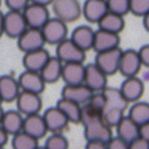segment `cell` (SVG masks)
I'll use <instances>...</instances> for the list:
<instances>
[{
    "mask_svg": "<svg viewBox=\"0 0 149 149\" xmlns=\"http://www.w3.org/2000/svg\"><path fill=\"white\" fill-rule=\"evenodd\" d=\"M81 124L84 127V135L87 142L100 141L107 143L112 138L111 128L104 122L102 112L88 103L82 106Z\"/></svg>",
    "mask_w": 149,
    "mask_h": 149,
    "instance_id": "6da1fadb",
    "label": "cell"
},
{
    "mask_svg": "<svg viewBox=\"0 0 149 149\" xmlns=\"http://www.w3.org/2000/svg\"><path fill=\"white\" fill-rule=\"evenodd\" d=\"M102 93L105 97V105L102 111L103 120L110 128L116 127L125 116V111L128 108L129 102L120 93V89L106 87Z\"/></svg>",
    "mask_w": 149,
    "mask_h": 149,
    "instance_id": "7a4b0ae2",
    "label": "cell"
},
{
    "mask_svg": "<svg viewBox=\"0 0 149 149\" xmlns=\"http://www.w3.org/2000/svg\"><path fill=\"white\" fill-rule=\"evenodd\" d=\"M55 17L64 23H72L82 17V4L79 0H53L51 3Z\"/></svg>",
    "mask_w": 149,
    "mask_h": 149,
    "instance_id": "3957f363",
    "label": "cell"
},
{
    "mask_svg": "<svg viewBox=\"0 0 149 149\" xmlns=\"http://www.w3.org/2000/svg\"><path fill=\"white\" fill-rule=\"evenodd\" d=\"M45 42L51 45H58L68 37V26L57 17H50L41 29Z\"/></svg>",
    "mask_w": 149,
    "mask_h": 149,
    "instance_id": "277c9868",
    "label": "cell"
},
{
    "mask_svg": "<svg viewBox=\"0 0 149 149\" xmlns=\"http://www.w3.org/2000/svg\"><path fill=\"white\" fill-rule=\"evenodd\" d=\"M123 50L120 47L113 49L106 50V51L98 52L96 54L95 62L94 63L106 74L112 76L118 72L120 68V61L122 57Z\"/></svg>",
    "mask_w": 149,
    "mask_h": 149,
    "instance_id": "5b68a950",
    "label": "cell"
},
{
    "mask_svg": "<svg viewBox=\"0 0 149 149\" xmlns=\"http://www.w3.org/2000/svg\"><path fill=\"white\" fill-rule=\"evenodd\" d=\"M56 57L61 60L62 63L84 62L86 59V51L76 45L70 39L66 38L56 45Z\"/></svg>",
    "mask_w": 149,
    "mask_h": 149,
    "instance_id": "8992f818",
    "label": "cell"
},
{
    "mask_svg": "<svg viewBox=\"0 0 149 149\" xmlns=\"http://www.w3.org/2000/svg\"><path fill=\"white\" fill-rule=\"evenodd\" d=\"M46 44L43 37L41 29H34L28 28L19 38H17V46L19 50L24 53L35 51L38 49L44 48Z\"/></svg>",
    "mask_w": 149,
    "mask_h": 149,
    "instance_id": "52a82bcc",
    "label": "cell"
},
{
    "mask_svg": "<svg viewBox=\"0 0 149 149\" xmlns=\"http://www.w3.org/2000/svg\"><path fill=\"white\" fill-rule=\"evenodd\" d=\"M28 28L23 11L8 10L4 15V34L9 38L17 39Z\"/></svg>",
    "mask_w": 149,
    "mask_h": 149,
    "instance_id": "ba28073f",
    "label": "cell"
},
{
    "mask_svg": "<svg viewBox=\"0 0 149 149\" xmlns=\"http://www.w3.org/2000/svg\"><path fill=\"white\" fill-rule=\"evenodd\" d=\"M23 13L28 27L34 29H42V27L50 19L48 6L36 3H30L23 10Z\"/></svg>",
    "mask_w": 149,
    "mask_h": 149,
    "instance_id": "9c48e42d",
    "label": "cell"
},
{
    "mask_svg": "<svg viewBox=\"0 0 149 149\" xmlns=\"http://www.w3.org/2000/svg\"><path fill=\"white\" fill-rule=\"evenodd\" d=\"M15 101L17 110L25 116L39 113L42 108V99L40 94L21 91Z\"/></svg>",
    "mask_w": 149,
    "mask_h": 149,
    "instance_id": "30bf717a",
    "label": "cell"
},
{
    "mask_svg": "<svg viewBox=\"0 0 149 149\" xmlns=\"http://www.w3.org/2000/svg\"><path fill=\"white\" fill-rule=\"evenodd\" d=\"M141 68H142V62H141L138 51L133 49L123 51L118 72L125 78L136 77L140 72Z\"/></svg>",
    "mask_w": 149,
    "mask_h": 149,
    "instance_id": "8fae6325",
    "label": "cell"
},
{
    "mask_svg": "<svg viewBox=\"0 0 149 149\" xmlns=\"http://www.w3.org/2000/svg\"><path fill=\"white\" fill-rule=\"evenodd\" d=\"M84 84L94 93L102 92L107 87V76L95 63H90L86 65Z\"/></svg>",
    "mask_w": 149,
    "mask_h": 149,
    "instance_id": "7c38bea8",
    "label": "cell"
},
{
    "mask_svg": "<svg viewBox=\"0 0 149 149\" xmlns=\"http://www.w3.org/2000/svg\"><path fill=\"white\" fill-rule=\"evenodd\" d=\"M107 13L106 0H86L82 5V15L92 24H98Z\"/></svg>",
    "mask_w": 149,
    "mask_h": 149,
    "instance_id": "4fadbf2b",
    "label": "cell"
},
{
    "mask_svg": "<svg viewBox=\"0 0 149 149\" xmlns=\"http://www.w3.org/2000/svg\"><path fill=\"white\" fill-rule=\"evenodd\" d=\"M17 81L22 91L41 94L45 89L46 83L44 82L41 74L37 72L26 70L23 74H21Z\"/></svg>",
    "mask_w": 149,
    "mask_h": 149,
    "instance_id": "5bb4252c",
    "label": "cell"
},
{
    "mask_svg": "<svg viewBox=\"0 0 149 149\" xmlns=\"http://www.w3.org/2000/svg\"><path fill=\"white\" fill-rule=\"evenodd\" d=\"M93 94L94 92L90 88H88L85 84L74 86L65 85L62 88L61 98L70 100V101L80 104L82 106L85 105L89 101Z\"/></svg>",
    "mask_w": 149,
    "mask_h": 149,
    "instance_id": "9a60e30c",
    "label": "cell"
},
{
    "mask_svg": "<svg viewBox=\"0 0 149 149\" xmlns=\"http://www.w3.org/2000/svg\"><path fill=\"white\" fill-rule=\"evenodd\" d=\"M85 68L83 62H74V63H63L61 79L65 85L74 86L84 84L85 81Z\"/></svg>",
    "mask_w": 149,
    "mask_h": 149,
    "instance_id": "2e32d148",
    "label": "cell"
},
{
    "mask_svg": "<svg viewBox=\"0 0 149 149\" xmlns=\"http://www.w3.org/2000/svg\"><path fill=\"white\" fill-rule=\"evenodd\" d=\"M44 122L47 127L48 132L60 133L68 125V120L63 114V112L57 107H50L43 114Z\"/></svg>",
    "mask_w": 149,
    "mask_h": 149,
    "instance_id": "e0dca14e",
    "label": "cell"
},
{
    "mask_svg": "<svg viewBox=\"0 0 149 149\" xmlns=\"http://www.w3.org/2000/svg\"><path fill=\"white\" fill-rule=\"evenodd\" d=\"M120 91L129 103L137 102L144 93V84L137 76L126 78L120 85Z\"/></svg>",
    "mask_w": 149,
    "mask_h": 149,
    "instance_id": "ac0fdd59",
    "label": "cell"
},
{
    "mask_svg": "<svg viewBox=\"0 0 149 149\" xmlns=\"http://www.w3.org/2000/svg\"><path fill=\"white\" fill-rule=\"evenodd\" d=\"M120 41V40L118 34L98 29V31L95 32L93 50H95L96 53H98V52L113 49V48L118 47Z\"/></svg>",
    "mask_w": 149,
    "mask_h": 149,
    "instance_id": "d6986e66",
    "label": "cell"
},
{
    "mask_svg": "<svg viewBox=\"0 0 149 149\" xmlns=\"http://www.w3.org/2000/svg\"><path fill=\"white\" fill-rule=\"evenodd\" d=\"M23 132L31 135L32 137L36 138L37 140L43 138L48 132L46 124L44 122L43 116L39 113L27 116L24 118Z\"/></svg>",
    "mask_w": 149,
    "mask_h": 149,
    "instance_id": "ffe728a7",
    "label": "cell"
},
{
    "mask_svg": "<svg viewBox=\"0 0 149 149\" xmlns=\"http://www.w3.org/2000/svg\"><path fill=\"white\" fill-rule=\"evenodd\" d=\"M21 91L19 81L13 76L4 74L0 77V96L3 102L15 101Z\"/></svg>",
    "mask_w": 149,
    "mask_h": 149,
    "instance_id": "44dd1931",
    "label": "cell"
},
{
    "mask_svg": "<svg viewBox=\"0 0 149 149\" xmlns=\"http://www.w3.org/2000/svg\"><path fill=\"white\" fill-rule=\"evenodd\" d=\"M49 58V53L44 48L35 50V51L27 52L25 53L23 58L24 68L27 70L40 72Z\"/></svg>",
    "mask_w": 149,
    "mask_h": 149,
    "instance_id": "7402d4cb",
    "label": "cell"
},
{
    "mask_svg": "<svg viewBox=\"0 0 149 149\" xmlns=\"http://www.w3.org/2000/svg\"><path fill=\"white\" fill-rule=\"evenodd\" d=\"M116 133L118 137L130 144L134 140L140 137V126L136 124L129 116H125L116 125Z\"/></svg>",
    "mask_w": 149,
    "mask_h": 149,
    "instance_id": "603a6c76",
    "label": "cell"
},
{
    "mask_svg": "<svg viewBox=\"0 0 149 149\" xmlns=\"http://www.w3.org/2000/svg\"><path fill=\"white\" fill-rule=\"evenodd\" d=\"M95 32L88 26H79L72 31L70 40L84 51L93 49Z\"/></svg>",
    "mask_w": 149,
    "mask_h": 149,
    "instance_id": "cb8c5ba5",
    "label": "cell"
},
{
    "mask_svg": "<svg viewBox=\"0 0 149 149\" xmlns=\"http://www.w3.org/2000/svg\"><path fill=\"white\" fill-rule=\"evenodd\" d=\"M24 118H23V114L19 110H9L4 112L0 127L8 136H15V134L23 131Z\"/></svg>",
    "mask_w": 149,
    "mask_h": 149,
    "instance_id": "d4e9b609",
    "label": "cell"
},
{
    "mask_svg": "<svg viewBox=\"0 0 149 149\" xmlns=\"http://www.w3.org/2000/svg\"><path fill=\"white\" fill-rule=\"evenodd\" d=\"M62 68H63V63L61 60L58 59L56 56L53 57L50 56L40 74L46 84H53L61 78Z\"/></svg>",
    "mask_w": 149,
    "mask_h": 149,
    "instance_id": "484cf974",
    "label": "cell"
},
{
    "mask_svg": "<svg viewBox=\"0 0 149 149\" xmlns=\"http://www.w3.org/2000/svg\"><path fill=\"white\" fill-rule=\"evenodd\" d=\"M99 29L111 32L114 34H120L125 29V19L123 15L108 11L97 24Z\"/></svg>",
    "mask_w": 149,
    "mask_h": 149,
    "instance_id": "4316f807",
    "label": "cell"
},
{
    "mask_svg": "<svg viewBox=\"0 0 149 149\" xmlns=\"http://www.w3.org/2000/svg\"><path fill=\"white\" fill-rule=\"evenodd\" d=\"M58 108L63 112L70 123L74 124H80L82 116V106L78 103L70 101V100L60 98L56 104Z\"/></svg>",
    "mask_w": 149,
    "mask_h": 149,
    "instance_id": "83f0119b",
    "label": "cell"
},
{
    "mask_svg": "<svg viewBox=\"0 0 149 149\" xmlns=\"http://www.w3.org/2000/svg\"><path fill=\"white\" fill-rule=\"evenodd\" d=\"M129 118L133 120L138 126L149 122V103L142 101L134 102L129 110Z\"/></svg>",
    "mask_w": 149,
    "mask_h": 149,
    "instance_id": "f1b7e54d",
    "label": "cell"
},
{
    "mask_svg": "<svg viewBox=\"0 0 149 149\" xmlns=\"http://www.w3.org/2000/svg\"><path fill=\"white\" fill-rule=\"evenodd\" d=\"M11 145L13 149H37L39 147L37 139L23 131L13 136Z\"/></svg>",
    "mask_w": 149,
    "mask_h": 149,
    "instance_id": "f546056e",
    "label": "cell"
},
{
    "mask_svg": "<svg viewBox=\"0 0 149 149\" xmlns=\"http://www.w3.org/2000/svg\"><path fill=\"white\" fill-rule=\"evenodd\" d=\"M46 149H68V141L60 133H52L45 142Z\"/></svg>",
    "mask_w": 149,
    "mask_h": 149,
    "instance_id": "4dcf8cb0",
    "label": "cell"
},
{
    "mask_svg": "<svg viewBox=\"0 0 149 149\" xmlns=\"http://www.w3.org/2000/svg\"><path fill=\"white\" fill-rule=\"evenodd\" d=\"M108 11L120 15H125L130 13V0H106Z\"/></svg>",
    "mask_w": 149,
    "mask_h": 149,
    "instance_id": "1f68e13d",
    "label": "cell"
},
{
    "mask_svg": "<svg viewBox=\"0 0 149 149\" xmlns=\"http://www.w3.org/2000/svg\"><path fill=\"white\" fill-rule=\"evenodd\" d=\"M130 13L136 17H145L149 13V0H130Z\"/></svg>",
    "mask_w": 149,
    "mask_h": 149,
    "instance_id": "d6a6232c",
    "label": "cell"
},
{
    "mask_svg": "<svg viewBox=\"0 0 149 149\" xmlns=\"http://www.w3.org/2000/svg\"><path fill=\"white\" fill-rule=\"evenodd\" d=\"M30 3V0H5V4L9 10L15 11H23Z\"/></svg>",
    "mask_w": 149,
    "mask_h": 149,
    "instance_id": "836d02e7",
    "label": "cell"
},
{
    "mask_svg": "<svg viewBox=\"0 0 149 149\" xmlns=\"http://www.w3.org/2000/svg\"><path fill=\"white\" fill-rule=\"evenodd\" d=\"M107 149H129V144L118 136L112 137L107 142Z\"/></svg>",
    "mask_w": 149,
    "mask_h": 149,
    "instance_id": "e575fe53",
    "label": "cell"
},
{
    "mask_svg": "<svg viewBox=\"0 0 149 149\" xmlns=\"http://www.w3.org/2000/svg\"><path fill=\"white\" fill-rule=\"evenodd\" d=\"M139 56H140L141 62H142V65L146 66L149 70V44L142 46L140 48V50L138 51Z\"/></svg>",
    "mask_w": 149,
    "mask_h": 149,
    "instance_id": "d590c367",
    "label": "cell"
},
{
    "mask_svg": "<svg viewBox=\"0 0 149 149\" xmlns=\"http://www.w3.org/2000/svg\"><path fill=\"white\" fill-rule=\"evenodd\" d=\"M129 149H149V142L139 137L129 144Z\"/></svg>",
    "mask_w": 149,
    "mask_h": 149,
    "instance_id": "8d00e7d4",
    "label": "cell"
},
{
    "mask_svg": "<svg viewBox=\"0 0 149 149\" xmlns=\"http://www.w3.org/2000/svg\"><path fill=\"white\" fill-rule=\"evenodd\" d=\"M86 149H107V143L100 141H90L86 145Z\"/></svg>",
    "mask_w": 149,
    "mask_h": 149,
    "instance_id": "74e56055",
    "label": "cell"
},
{
    "mask_svg": "<svg viewBox=\"0 0 149 149\" xmlns=\"http://www.w3.org/2000/svg\"><path fill=\"white\" fill-rule=\"evenodd\" d=\"M140 138L149 142V122L140 126Z\"/></svg>",
    "mask_w": 149,
    "mask_h": 149,
    "instance_id": "f35d334b",
    "label": "cell"
},
{
    "mask_svg": "<svg viewBox=\"0 0 149 149\" xmlns=\"http://www.w3.org/2000/svg\"><path fill=\"white\" fill-rule=\"evenodd\" d=\"M8 139V135L5 133V131L0 127V146H4Z\"/></svg>",
    "mask_w": 149,
    "mask_h": 149,
    "instance_id": "ab89813d",
    "label": "cell"
},
{
    "mask_svg": "<svg viewBox=\"0 0 149 149\" xmlns=\"http://www.w3.org/2000/svg\"><path fill=\"white\" fill-rule=\"evenodd\" d=\"M52 1H53V0H30V2L31 3L45 5V6H49V5H51Z\"/></svg>",
    "mask_w": 149,
    "mask_h": 149,
    "instance_id": "60d3db41",
    "label": "cell"
},
{
    "mask_svg": "<svg viewBox=\"0 0 149 149\" xmlns=\"http://www.w3.org/2000/svg\"><path fill=\"white\" fill-rule=\"evenodd\" d=\"M4 34V15L0 11V37Z\"/></svg>",
    "mask_w": 149,
    "mask_h": 149,
    "instance_id": "b9f144b4",
    "label": "cell"
},
{
    "mask_svg": "<svg viewBox=\"0 0 149 149\" xmlns=\"http://www.w3.org/2000/svg\"><path fill=\"white\" fill-rule=\"evenodd\" d=\"M143 26H144L145 30L149 33V13L145 17H143Z\"/></svg>",
    "mask_w": 149,
    "mask_h": 149,
    "instance_id": "7bdbcfd3",
    "label": "cell"
},
{
    "mask_svg": "<svg viewBox=\"0 0 149 149\" xmlns=\"http://www.w3.org/2000/svg\"><path fill=\"white\" fill-rule=\"evenodd\" d=\"M3 114H4V111H3L2 107H1V105H0V124H1V120H2Z\"/></svg>",
    "mask_w": 149,
    "mask_h": 149,
    "instance_id": "ee69618b",
    "label": "cell"
},
{
    "mask_svg": "<svg viewBox=\"0 0 149 149\" xmlns=\"http://www.w3.org/2000/svg\"><path fill=\"white\" fill-rule=\"evenodd\" d=\"M2 99H1V96H0V105H1V103H2Z\"/></svg>",
    "mask_w": 149,
    "mask_h": 149,
    "instance_id": "f6af8a7d",
    "label": "cell"
},
{
    "mask_svg": "<svg viewBox=\"0 0 149 149\" xmlns=\"http://www.w3.org/2000/svg\"><path fill=\"white\" fill-rule=\"evenodd\" d=\"M37 149H46V148H45V147H38Z\"/></svg>",
    "mask_w": 149,
    "mask_h": 149,
    "instance_id": "bcb514c9",
    "label": "cell"
},
{
    "mask_svg": "<svg viewBox=\"0 0 149 149\" xmlns=\"http://www.w3.org/2000/svg\"><path fill=\"white\" fill-rule=\"evenodd\" d=\"M0 149H4V147H3V146H0Z\"/></svg>",
    "mask_w": 149,
    "mask_h": 149,
    "instance_id": "7dc6e473",
    "label": "cell"
},
{
    "mask_svg": "<svg viewBox=\"0 0 149 149\" xmlns=\"http://www.w3.org/2000/svg\"><path fill=\"white\" fill-rule=\"evenodd\" d=\"M0 4H1V0H0Z\"/></svg>",
    "mask_w": 149,
    "mask_h": 149,
    "instance_id": "c3c4849f",
    "label": "cell"
}]
</instances>
